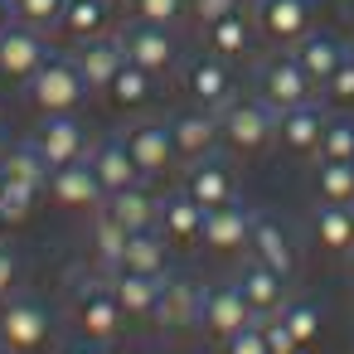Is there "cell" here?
<instances>
[{
    "label": "cell",
    "mask_w": 354,
    "mask_h": 354,
    "mask_svg": "<svg viewBox=\"0 0 354 354\" xmlns=\"http://www.w3.org/2000/svg\"><path fill=\"white\" fill-rule=\"evenodd\" d=\"M218 141L233 156H257L277 141V112L262 97H233L218 107Z\"/></svg>",
    "instance_id": "6da1fadb"
},
{
    "label": "cell",
    "mask_w": 354,
    "mask_h": 354,
    "mask_svg": "<svg viewBox=\"0 0 354 354\" xmlns=\"http://www.w3.org/2000/svg\"><path fill=\"white\" fill-rule=\"evenodd\" d=\"M68 315H73L78 335L93 339V344H117V339L127 335V325H131L127 310L117 306L107 277H102V281H78V286H73V301H68Z\"/></svg>",
    "instance_id": "7a4b0ae2"
},
{
    "label": "cell",
    "mask_w": 354,
    "mask_h": 354,
    "mask_svg": "<svg viewBox=\"0 0 354 354\" xmlns=\"http://www.w3.org/2000/svg\"><path fill=\"white\" fill-rule=\"evenodd\" d=\"M83 97H88V83H83V73H78V64H73V59L49 54V59L35 68V78H30V107H35L39 117L78 112V107H83Z\"/></svg>",
    "instance_id": "3957f363"
},
{
    "label": "cell",
    "mask_w": 354,
    "mask_h": 354,
    "mask_svg": "<svg viewBox=\"0 0 354 354\" xmlns=\"http://www.w3.org/2000/svg\"><path fill=\"white\" fill-rule=\"evenodd\" d=\"M54 339V315L49 306L30 301V296H15L0 306V344L15 349V354H44Z\"/></svg>",
    "instance_id": "277c9868"
},
{
    "label": "cell",
    "mask_w": 354,
    "mask_h": 354,
    "mask_svg": "<svg viewBox=\"0 0 354 354\" xmlns=\"http://www.w3.org/2000/svg\"><path fill=\"white\" fill-rule=\"evenodd\" d=\"M30 146L39 151V160H44L49 170H59V165H73V160H88V151H93V141H88V127H83L73 112L44 117V122L35 127V141H30Z\"/></svg>",
    "instance_id": "5b68a950"
},
{
    "label": "cell",
    "mask_w": 354,
    "mask_h": 354,
    "mask_svg": "<svg viewBox=\"0 0 354 354\" xmlns=\"http://www.w3.org/2000/svg\"><path fill=\"white\" fill-rule=\"evenodd\" d=\"M44 194H49L59 209H68V214H93V209L107 204V189H102V180H97V170H93L88 160H73V165L49 170Z\"/></svg>",
    "instance_id": "8992f818"
},
{
    "label": "cell",
    "mask_w": 354,
    "mask_h": 354,
    "mask_svg": "<svg viewBox=\"0 0 354 354\" xmlns=\"http://www.w3.org/2000/svg\"><path fill=\"white\" fill-rule=\"evenodd\" d=\"M310 78H306V68L296 64V54H277V59H267L262 64V73H257V97L272 107V112H286V107H301V102H310Z\"/></svg>",
    "instance_id": "52a82bcc"
},
{
    "label": "cell",
    "mask_w": 354,
    "mask_h": 354,
    "mask_svg": "<svg viewBox=\"0 0 354 354\" xmlns=\"http://www.w3.org/2000/svg\"><path fill=\"white\" fill-rule=\"evenodd\" d=\"M122 141H127V151H131V160H136V170L146 180H165L175 170V160H180L170 122H136L131 131H122Z\"/></svg>",
    "instance_id": "ba28073f"
},
{
    "label": "cell",
    "mask_w": 354,
    "mask_h": 354,
    "mask_svg": "<svg viewBox=\"0 0 354 354\" xmlns=\"http://www.w3.org/2000/svg\"><path fill=\"white\" fill-rule=\"evenodd\" d=\"M252 218H257V214L243 209L238 199L209 209V214H204V238H199V248H209L214 257H238V252H248V243H252Z\"/></svg>",
    "instance_id": "9c48e42d"
},
{
    "label": "cell",
    "mask_w": 354,
    "mask_h": 354,
    "mask_svg": "<svg viewBox=\"0 0 354 354\" xmlns=\"http://www.w3.org/2000/svg\"><path fill=\"white\" fill-rule=\"evenodd\" d=\"M122 49H127V59H131L136 68H146L151 78H160V73H170V68L180 64V44H175V35H170L165 25L136 20V25L122 35Z\"/></svg>",
    "instance_id": "30bf717a"
},
{
    "label": "cell",
    "mask_w": 354,
    "mask_h": 354,
    "mask_svg": "<svg viewBox=\"0 0 354 354\" xmlns=\"http://www.w3.org/2000/svg\"><path fill=\"white\" fill-rule=\"evenodd\" d=\"M257 315L248 310V301H243V291H238V281H228V286H209L204 291V301H199V330L209 335V339H228V335H238L243 325H252Z\"/></svg>",
    "instance_id": "8fae6325"
},
{
    "label": "cell",
    "mask_w": 354,
    "mask_h": 354,
    "mask_svg": "<svg viewBox=\"0 0 354 354\" xmlns=\"http://www.w3.org/2000/svg\"><path fill=\"white\" fill-rule=\"evenodd\" d=\"M49 59V49H44V39H39V30H30V25H6L0 30V78H10V83H30L35 78V68Z\"/></svg>",
    "instance_id": "7c38bea8"
},
{
    "label": "cell",
    "mask_w": 354,
    "mask_h": 354,
    "mask_svg": "<svg viewBox=\"0 0 354 354\" xmlns=\"http://www.w3.org/2000/svg\"><path fill=\"white\" fill-rule=\"evenodd\" d=\"M185 93H189L199 107H209V112H218L223 102H233L238 93H233L228 59H218V54H199V59H189V64H185Z\"/></svg>",
    "instance_id": "4fadbf2b"
},
{
    "label": "cell",
    "mask_w": 354,
    "mask_h": 354,
    "mask_svg": "<svg viewBox=\"0 0 354 354\" xmlns=\"http://www.w3.org/2000/svg\"><path fill=\"white\" fill-rule=\"evenodd\" d=\"M238 291H243L248 310L257 320H267V315H277L291 301V277H281V272H272V267H262V262L248 257V267L238 272Z\"/></svg>",
    "instance_id": "5bb4252c"
},
{
    "label": "cell",
    "mask_w": 354,
    "mask_h": 354,
    "mask_svg": "<svg viewBox=\"0 0 354 354\" xmlns=\"http://www.w3.org/2000/svg\"><path fill=\"white\" fill-rule=\"evenodd\" d=\"M310 15L315 6L310 0H257V30L272 44H296L310 35Z\"/></svg>",
    "instance_id": "9a60e30c"
},
{
    "label": "cell",
    "mask_w": 354,
    "mask_h": 354,
    "mask_svg": "<svg viewBox=\"0 0 354 354\" xmlns=\"http://www.w3.org/2000/svg\"><path fill=\"white\" fill-rule=\"evenodd\" d=\"M73 64H78V73H83L88 93H107V83L127 68V49H122V39L97 35V39H83V44H78Z\"/></svg>",
    "instance_id": "2e32d148"
},
{
    "label": "cell",
    "mask_w": 354,
    "mask_h": 354,
    "mask_svg": "<svg viewBox=\"0 0 354 354\" xmlns=\"http://www.w3.org/2000/svg\"><path fill=\"white\" fill-rule=\"evenodd\" d=\"M170 136H175V151H180V160H209L223 141H218V112H209V107H194V112H180L175 122H170Z\"/></svg>",
    "instance_id": "e0dca14e"
},
{
    "label": "cell",
    "mask_w": 354,
    "mask_h": 354,
    "mask_svg": "<svg viewBox=\"0 0 354 354\" xmlns=\"http://www.w3.org/2000/svg\"><path fill=\"white\" fill-rule=\"evenodd\" d=\"M325 112L315 102H301V107H286L277 112V146L291 151V156H315L320 151V136H325Z\"/></svg>",
    "instance_id": "ac0fdd59"
},
{
    "label": "cell",
    "mask_w": 354,
    "mask_h": 354,
    "mask_svg": "<svg viewBox=\"0 0 354 354\" xmlns=\"http://www.w3.org/2000/svg\"><path fill=\"white\" fill-rule=\"evenodd\" d=\"M199 301H204V291H199L189 277H165L160 306H156V320H151V325H160L165 335L194 330V325H199Z\"/></svg>",
    "instance_id": "d6986e66"
},
{
    "label": "cell",
    "mask_w": 354,
    "mask_h": 354,
    "mask_svg": "<svg viewBox=\"0 0 354 354\" xmlns=\"http://www.w3.org/2000/svg\"><path fill=\"white\" fill-rule=\"evenodd\" d=\"M204 204H194L185 189L175 199H160V218H156V233L170 243V248H199L204 238Z\"/></svg>",
    "instance_id": "ffe728a7"
},
{
    "label": "cell",
    "mask_w": 354,
    "mask_h": 354,
    "mask_svg": "<svg viewBox=\"0 0 354 354\" xmlns=\"http://www.w3.org/2000/svg\"><path fill=\"white\" fill-rule=\"evenodd\" d=\"M88 165L97 170V180H102V189H107V194L131 189V185H141V180H146V175L136 170V160H131V151H127V141H122V136H102V141H93Z\"/></svg>",
    "instance_id": "44dd1931"
},
{
    "label": "cell",
    "mask_w": 354,
    "mask_h": 354,
    "mask_svg": "<svg viewBox=\"0 0 354 354\" xmlns=\"http://www.w3.org/2000/svg\"><path fill=\"white\" fill-rule=\"evenodd\" d=\"M107 286L117 296V306L127 310V320H156V306H160V286L165 277H146V272H107Z\"/></svg>",
    "instance_id": "7402d4cb"
},
{
    "label": "cell",
    "mask_w": 354,
    "mask_h": 354,
    "mask_svg": "<svg viewBox=\"0 0 354 354\" xmlns=\"http://www.w3.org/2000/svg\"><path fill=\"white\" fill-rule=\"evenodd\" d=\"M248 257L291 277L296 272V238L277 223V218H252V243H248Z\"/></svg>",
    "instance_id": "603a6c76"
},
{
    "label": "cell",
    "mask_w": 354,
    "mask_h": 354,
    "mask_svg": "<svg viewBox=\"0 0 354 354\" xmlns=\"http://www.w3.org/2000/svg\"><path fill=\"white\" fill-rule=\"evenodd\" d=\"M185 194L194 199V204H204V209H218V204H233L238 199V180H233V170L223 165V160H194V170L185 175Z\"/></svg>",
    "instance_id": "cb8c5ba5"
},
{
    "label": "cell",
    "mask_w": 354,
    "mask_h": 354,
    "mask_svg": "<svg viewBox=\"0 0 354 354\" xmlns=\"http://www.w3.org/2000/svg\"><path fill=\"white\" fill-rule=\"evenodd\" d=\"M102 214H112L127 233H146V228H156V218H160V199H156V194L146 189V180H141V185H131V189L107 194Z\"/></svg>",
    "instance_id": "d4e9b609"
},
{
    "label": "cell",
    "mask_w": 354,
    "mask_h": 354,
    "mask_svg": "<svg viewBox=\"0 0 354 354\" xmlns=\"http://www.w3.org/2000/svg\"><path fill=\"white\" fill-rule=\"evenodd\" d=\"M0 180L15 185V189H30V194L39 199L44 185H49V165L39 160V151H35L30 141H15V146L0 151Z\"/></svg>",
    "instance_id": "484cf974"
},
{
    "label": "cell",
    "mask_w": 354,
    "mask_h": 354,
    "mask_svg": "<svg viewBox=\"0 0 354 354\" xmlns=\"http://www.w3.org/2000/svg\"><path fill=\"white\" fill-rule=\"evenodd\" d=\"M344 54H349V49H344L335 35H315V30H310L306 39H296V64L306 68V78H310L315 88H325V78L344 64Z\"/></svg>",
    "instance_id": "4316f807"
},
{
    "label": "cell",
    "mask_w": 354,
    "mask_h": 354,
    "mask_svg": "<svg viewBox=\"0 0 354 354\" xmlns=\"http://www.w3.org/2000/svg\"><path fill=\"white\" fill-rule=\"evenodd\" d=\"M310 233L325 252H354V204H320L310 218Z\"/></svg>",
    "instance_id": "83f0119b"
},
{
    "label": "cell",
    "mask_w": 354,
    "mask_h": 354,
    "mask_svg": "<svg viewBox=\"0 0 354 354\" xmlns=\"http://www.w3.org/2000/svg\"><path fill=\"white\" fill-rule=\"evenodd\" d=\"M165 262H170V243L156 233V228H146V233H131L127 238V248H122V272H146V277H165ZM112 267V272H117Z\"/></svg>",
    "instance_id": "f1b7e54d"
},
{
    "label": "cell",
    "mask_w": 354,
    "mask_h": 354,
    "mask_svg": "<svg viewBox=\"0 0 354 354\" xmlns=\"http://www.w3.org/2000/svg\"><path fill=\"white\" fill-rule=\"evenodd\" d=\"M107 20H112V0H68L64 15H59V30L73 44H83V39L107 35Z\"/></svg>",
    "instance_id": "f546056e"
},
{
    "label": "cell",
    "mask_w": 354,
    "mask_h": 354,
    "mask_svg": "<svg viewBox=\"0 0 354 354\" xmlns=\"http://www.w3.org/2000/svg\"><path fill=\"white\" fill-rule=\"evenodd\" d=\"M204 39H209V54H218V59H243V54L252 49V20H248L243 10H233V15L214 20V25L204 30Z\"/></svg>",
    "instance_id": "4dcf8cb0"
},
{
    "label": "cell",
    "mask_w": 354,
    "mask_h": 354,
    "mask_svg": "<svg viewBox=\"0 0 354 354\" xmlns=\"http://www.w3.org/2000/svg\"><path fill=\"white\" fill-rule=\"evenodd\" d=\"M107 102H112V107H122V112L146 107V102H151V73H146V68H136V64L127 59V68L107 83Z\"/></svg>",
    "instance_id": "1f68e13d"
},
{
    "label": "cell",
    "mask_w": 354,
    "mask_h": 354,
    "mask_svg": "<svg viewBox=\"0 0 354 354\" xmlns=\"http://www.w3.org/2000/svg\"><path fill=\"white\" fill-rule=\"evenodd\" d=\"M315 199L320 204H354V160H320Z\"/></svg>",
    "instance_id": "d6a6232c"
},
{
    "label": "cell",
    "mask_w": 354,
    "mask_h": 354,
    "mask_svg": "<svg viewBox=\"0 0 354 354\" xmlns=\"http://www.w3.org/2000/svg\"><path fill=\"white\" fill-rule=\"evenodd\" d=\"M277 315H281V325L291 330V339L301 344V354H306V349L320 339V330H325V315H320L315 301H286Z\"/></svg>",
    "instance_id": "836d02e7"
},
{
    "label": "cell",
    "mask_w": 354,
    "mask_h": 354,
    "mask_svg": "<svg viewBox=\"0 0 354 354\" xmlns=\"http://www.w3.org/2000/svg\"><path fill=\"white\" fill-rule=\"evenodd\" d=\"M127 238H131V233H127V228H122L112 214H102V209H97V223H93V257H97L107 272L122 262V248H127Z\"/></svg>",
    "instance_id": "e575fe53"
},
{
    "label": "cell",
    "mask_w": 354,
    "mask_h": 354,
    "mask_svg": "<svg viewBox=\"0 0 354 354\" xmlns=\"http://www.w3.org/2000/svg\"><path fill=\"white\" fill-rule=\"evenodd\" d=\"M315 156H320V160H354V122H349V117H330Z\"/></svg>",
    "instance_id": "d590c367"
},
{
    "label": "cell",
    "mask_w": 354,
    "mask_h": 354,
    "mask_svg": "<svg viewBox=\"0 0 354 354\" xmlns=\"http://www.w3.org/2000/svg\"><path fill=\"white\" fill-rule=\"evenodd\" d=\"M64 6H68V0H10V10H15V20H20V25H30V30H39V35L59 25Z\"/></svg>",
    "instance_id": "8d00e7d4"
},
{
    "label": "cell",
    "mask_w": 354,
    "mask_h": 354,
    "mask_svg": "<svg viewBox=\"0 0 354 354\" xmlns=\"http://www.w3.org/2000/svg\"><path fill=\"white\" fill-rule=\"evenodd\" d=\"M127 6H131V15H136V20L175 30V20L185 15V6H189V0H127Z\"/></svg>",
    "instance_id": "74e56055"
},
{
    "label": "cell",
    "mask_w": 354,
    "mask_h": 354,
    "mask_svg": "<svg viewBox=\"0 0 354 354\" xmlns=\"http://www.w3.org/2000/svg\"><path fill=\"white\" fill-rule=\"evenodd\" d=\"M325 102L330 107H354V54H344V64L325 78Z\"/></svg>",
    "instance_id": "f35d334b"
},
{
    "label": "cell",
    "mask_w": 354,
    "mask_h": 354,
    "mask_svg": "<svg viewBox=\"0 0 354 354\" xmlns=\"http://www.w3.org/2000/svg\"><path fill=\"white\" fill-rule=\"evenodd\" d=\"M35 204H39V199H35L30 189H15V185H6V180H0V218H6L10 228H15V223H25Z\"/></svg>",
    "instance_id": "ab89813d"
},
{
    "label": "cell",
    "mask_w": 354,
    "mask_h": 354,
    "mask_svg": "<svg viewBox=\"0 0 354 354\" xmlns=\"http://www.w3.org/2000/svg\"><path fill=\"white\" fill-rule=\"evenodd\" d=\"M262 325V339H267V354H301V344L291 339V330L281 325V315H267V320H257Z\"/></svg>",
    "instance_id": "60d3db41"
},
{
    "label": "cell",
    "mask_w": 354,
    "mask_h": 354,
    "mask_svg": "<svg viewBox=\"0 0 354 354\" xmlns=\"http://www.w3.org/2000/svg\"><path fill=\"white\" fill-rule=\"evenodd\" d=\"M223 354H267V339H262V325L252 320V325H243L238 335H228V339H223Z\"/></svg>",
    "instance_id": "b9f144b4"
},
{
    "label": "cell",
    "mask_w": 354,
    "mask_h": 354,
    "mask_svg": "<svg viewBox=\"0 0 354 354\" xmlns=\"http://www.w3.org/2000/svg\"><path fill=\"white\" fill-rule=\"evenodd\" d=\"M233 10H243V0H189V15L209 30L214 20H223V15H233Z\"/></svg>",
    "instance_id": "7bdbcfd3"
},
{
    "label": "cell",
    "mask_w": 354,
    "mask_h": 354,
    "mask_svg": "<svg viewBox=\"0 0 354 354\" xmlns=\"http://www.w3.org/2000/svg\"><path fill=\"white\" fill-rule=\"evenodd\" d=\"M20 272H25V267H20V257H15L6 243H0V296H10V291L20 286Z\"/></svg>",
    "instance_id": "ee69618b"
},
{
    "label": "cell",
    "mask_w": 354,
    "mask_h": 354,
    "mask_svg": "<svg viewBox=\"0 0 354 354\" xmlns=\"http://www.w3.org/2000/svg\"><path fill=\"white\" fill-rule=\"evenodd\" d=\"M107 344H93V339H73V344H64L59 354H102Z\"/></svg>",
    "instance_id": "f6af8a7d"
},
{
    "label": "cell",
    "mask_w": 354,
    "mask_h": 354,
    "mask_svg": "<svg viewBox=\"0 0 354 354\" xmlns=\"http://www.w3.org/2000/svg\"><path fill=\"white\" fill-rule=\"evenodd\" d=\"M10 20H15V10H10V0H0V30H6Z\"/></svg>",
    "instance_id": "bcb514c9"
},
{
    "label": "cell",
    "mask_w": 354,
    "mask_h": 354,
    "mask_svg": "<svg viewBox=\"0 0 354 354\" xmlns=\"http://www.w3.org/2000/svg\"><path fill=\"white\" fill-rule=\"evenodd\" d=\"M344 15H349V25H354V0H344Z\"/></svg>",
    "instance_id": "7dc6e473"
},
{
    "label": "cell",
    "mask_w": 354,
    "mask_h": 354,
    "mask_svg": "<svg viewBox=\"0 0 354 354\" xmlns=\"http://www.w3.org/2000/svg\"><path fill=\"white\" fill-rule=\"evenodd\" d=\"M6 233H10V223H6V218H0V243H6Z\"/></svg>",
    "instance_id": "c3c4849f"
},
{
    "label": "cell",
    "mask_w": 354,
    "mask_h": 354,
    "mask_svg": "<svg viewBox=\"0 0 354 354\" xmlns=\"http://www.w3.org/2000/svg\"><path fill=\"white\" fill-rule=\"evenodd\" d=\"M0 354H15V349H6V344H0Z\"/></svg>",
    "instance_id": "681fc988"
},
{
    "label": "cell",
    "mask_w": 354,
    "mask_h": 354,
    "mask_svg": "<svg viewBox=\"0 0 354 354\" xmlns=\"http://www.w3.org/2000/svg\"><path fill=\"white\" fill-rule=\"evenodd\" d=\"M112 6H122V0H112Z\"/></svg>",
    "instance_id": "f907efd6"
},
{
    "label": "cell",
    "mask_w": 354,
    "mask_h": 354,
    "mask_svg": "<svg viewBox=\"0 0 354 354\" xmlns=\"http://www.w3.org/2000/svg\"><path fill=\"white\" fill-rule=\"evenodd\" d=\"M349 257H354V252H349Z\"/></svg>",
    "instance_id": "816d5d0a"
}]
</instances>
